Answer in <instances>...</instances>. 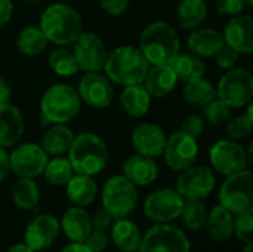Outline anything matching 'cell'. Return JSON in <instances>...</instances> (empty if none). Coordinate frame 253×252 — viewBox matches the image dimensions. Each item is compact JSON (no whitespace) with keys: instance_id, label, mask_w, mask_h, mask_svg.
<instances>
[{"instance_id":"cell-16","label":"cell","mask_w":253,"mask_h":252,"mask_svg":"<svg viewBox=\"0 0 253 252\" xmlns=\"http://www.w3.org/2000/svg\"><path fill=\"white\" fill-rule=\"evenodd\" d=\"M77 94L82 102L87 104L92 108H107L113 98L114 89L111 80L105 76L98 73H84L77 85Z\"/></svg>"},{"instance_id":"cell-28","label":"cell","mask_w":253,"mask_h":252,"mask_svg":"<svg viewBox=\"0 0 253 252\" xmlns=\"http://www.w3.org/2000/svg\"><path fill=\"white\" fill-rule=\"evenodd\" d=\"M74 132L65 123L49 125L42 137V149L47 156H64L73 143Z\"/></svg>"},{"instance_id":"cell-23","label":"cell","mask_w":253,"mask_h":252,"mask_svg":"<svg viewBox=\"0 0 253 252\" xmlns=\"http://www.w3.org/2000/svg\"><path fill=\"white\" fill-rule=\"evenodd\" d=\"M178 82L179 80L172 65L163 64V65H150L142 85L151 97L165 98L175 91Z\"/></svg>"},{"instance_id":"cell-52","label":"cell","mask_w":253,"mask_h":252,"mask_svg":"<svg viewBox=\"0 0 253 252\" xmlns=\"http://www.w3.org/2000/svg\"><path fill=\"white\" fill-rule=\"evenodd\" d=\"M24 1V4L27 6V7H30V9H34L39 3H40V0H22Z\"/></svg>"},{"instance_id":"cell-53","label":"cell","mask_w":253,"mask_h":252,"mask_svg":"<svg viewBox=\"0 0 253 252\" xmlns=\"http://www.w3.org/2000/svg\"><path fill=\"white\" fill-rule=\"evenodd\" d=\"M242 252H253V245H246V248Z\"/></svg>"},{"instance_id":"cell-2","label":"cell","mask_w":253,"mask_h":252,"mask_svg":"<svg viewBox=\"0 0 253 252\" xmlns=\"http://www.w3.org/2000/svg\"><path fill=\"white\" fill-rule=\"evenodd\" d=\"M181 49L179 37L165 21L150 22L139 36V50L150 65L172 64Z\"/></svg>"},{"instance_id":"cell-48","label":"cell","mask_w":253,"mask_h":252,"mask_svg":"<svg viewBox=\"0 0 253 252\" xmlns=\"http://www.w3.org/2000/svg\"><path fill=\"white\" fill-rule=\"evenodd\" d=\"M10 174V160L9 153L4 147H0V183L4 181Z\"/></svg>"},{"instance_id":"cell-35","label":"cell","mask_w":253,"mask_h":252,"mask_svg":"<svg viewBox=\"0 0 253 252\" xmlns=\"http://www.w3.org/2000/svg\"><path fill=\"white\" fill-rule=\"evenodd\" d=\"M43 175L47 183L52 186H65L70 178L74 175V169L68 160V157L64 156H55L53 159L47 160Z\"/></svg>"},{"instance_id":"cell-36","label":"cell","mask_w":253,"mask_h":252,"mask_svg":"<svg viewBox=\"0 0 253 252\" xmlns=\"http://www.w3.org/2000/svg\"><path fill=\"white\" fill-rule=\"evenodd\" d=\"M47 62H49L50 70L61 77H70L79 71L77 61L74 58L73 50L67 49L65 46L52 50L47 58Z\"/></svg>"},{"instance_id":"cell-19","label":"cell","mask_w":253,"mask_h":252,"mask_svg":"<svg viewBox=\"0 0 253 252\" xmlns=\"http://www.w3.org/2000/svg\"><path fill=\"white\" fill-rule=\"evenodd\" d=\"M224 43L242 55H251L253 52V18L251 15L231 16L225 24Z\"/></svg>"},{"instance_id":"cell-27","label":"cell","mask_w":253,"mask_h":252,"mask_svg":"<svg viewBox=\"0 0 253 252\" xmlns=\"http://www.w3.org/2000/svg\"><path fill=\"white\" fill-rule=\"evenodd\" d=\"M151 95L144 88L142 83L139 85H127L123 86V91L120 94V104L123 110L130 117H144L150 111L151 105Z\"/></svg>"},{"instance_id":"cell-22","label":"cell","mask_w":253,"mask_h":252,"mask_svg":"<svg viewBox=\"0 0 253 252\" xmlns=\"http://www.w3.org/2000/svg\"><path fill=\"white\" fill-rule=\"evenodd\" d=\"M222 33L215 28L199 27L191 30L187 39V48L191 53L197 55L199 58H213L216 52L224 46Z\"/></svg>"},{"instance_id":"cell-42","label":"cell","mask_w":253,"mask_h":252,"mask_svg":"<svg viewBox=\"0 0 253 252\" xmlns=\"http://www.w3.org/2000/svg\"><path fill=\"white\" fill-rule=\"evenodd\" d=\"M181 131H184L185 134H188L194 138H199L205 131L203 117L199 114H188L181 123Z\"/></svg>"},{"instance_id":"cell-43","label":"cell","mask_w":253,"mask_h":252,"mask_svg":"<svg viewBox=\"0 0 253 252\" xmlns=\"http://www.w3.org/2000/svg\"><path fill=\"white\" fill-rule=\"evenodd\" d=\"M215 6L221 15L236 16V15H240L246 9L248 3L246 0H216Z\"/></svg>"},{"instance_id":"cell-33","label":"cell","mask_w":253,"mask_h":252,"mask_svg":"<svg viewBox=\"0 0 253 252\" xmlns=\"http://www.w3.org/2000/svg\"><path fill=\"white\" fill-rule=\"evenodd\" d=\"M47 43L49 42L43 34V31L40 30V27L36 25L24 27L16 37V46L21 50V53H24L25 56L40 55L46 49Z\"/></svg>"},{"instance_id":"cell-34","label":"cell","mask_w":253,"mask_h":252,"mask_svg":"<svg viewBox=\"0 0 253 252\" xmlns=\"http://www.w3.org/2000/svg\"><path fill=\"white\" fill-rule=\"evenodd\" d=\"M13 203L22 211H31L37 208L40 201V190L34 178H19L12 192Z\"/></svg>"},{"instance_id":"cell-6","label":"cell","mask_w":253,"mask_h":252,"mask_svg":"<svg viewBox=\"0 0 253 252\" xmlns=\"http://www.w3.org/2000/svg\"><path fill=\"white\" fill-rule=\"evenodd\" d=\"M219 205L228 209L233 215L253 212V174L243 169L228 175L219 189Z\"/></svg>"},{"instance_id":"cell-21","label":"cell","mask_w":253,"mask_h":252,"mask_svg":"<svg viewBox=\"0 0 253 252\" xmlns=\"http://www.w3.org/2000/svg\"><path fill=\"white\" fill-rule=\"evenodd\" d=\"M24 114L18 105L6 102L0 105V147L15 146L24 134Z\"/></svg>"},{"instance_id":"cell-15","label":"cell","mask_w":253,"mask_h":252,"mask_svg":"<svg viewBox=\"0 0 253 252\" xmlns=\"http://www.w3.org/2000/svg\"><path fill=\"white\" fill-rule=\"evenodd\" d=\"M166 165L181 172L185 168L194 165L199 156V144L197 138L185 134L184 131H176L166 140V146L163 150V154Z\"/></svg>"},{"instance_id":"cell-17","label":"cell","mask_w":253,"mask_h":252,"mask_svg":"<svg viewBox=\"0 0 253 252\" xmlns=\"http://www.w3.org/2000/svg\"><path fill=\"white\" fill-rule=\"evenodd\" d=\"M59 221L50 214H42L27 226L24 242L33 251H43L53 245L59 236Z\"/></svg>"},{"instance_id":"cell-9","label":"cell","mask_w":253,"mask_h":252,"mask_svg":"<svg viewBox=\"0 0 253 252\" xmlns=\"http://www.w3.org/2000/svg\"><path fill=\"white\" fill-rule=\"evenodd\" d=\"M138 252H191V244L179 227L154 224L142 235Z\"/></svg>"},{"instance_id":"cell-49","label":"cell","mask_w":253,"mask_h":252,"mask_svg":"<svg viewBox=\"0 0 253 252\" xmlns=\"http://www.w3.org/2000/svg\"><path fill=\"white\" fill-rule=\"evenodd\" d=\"M10 97H12V89L9 83L3 77H0V105L10 102Z\"/></svg>"},{"instance_id":"cell-32","label":"cell","mask_w":253,"mask_h":252,"mask_svg":"<svg viewBox=\"0 0 253 252\" xmlns=\"http://www.w3.org/2000/svg\"><path fill=\"white\" fill-rule=\"evenodd\" d=\"M182 95L188 104L196 107H205L208 102L216 98V86L211 80L199 77L184 85Z\"/></svg>"},{"instance_id":"cell-44","label":"cell","mask_w":253,"mask_h":252,"mask_svg":"<svg viewBox=\"0 0 253 252\" xmlns=\"http://www.w3.org/2000/svg\"><path fill=\"white\" fill-rule=\"evenodd\" d=\"M84 244L92 252H102L108 245V238H107L105 232L92 230L87 235V238L84 239Z\"/></svg>"},{"instance_id":"cell-11","label":"cell","mask_w":253,"mask_h":252,"mask_svg":"<svg viewBox=\"0 0 253 252\" xmlns=\"http://www.w3.org/2000/svg\"><path fill=\"white\" fill-rule=\"evenodd\" d=\"M73 53L77 61L79 71L98 73L104 68L107 59V48L102 39L93 31H82L73 43Z\"/></svg>"},{"instance_id":"cell-38","label":"cell","mask_w":253,"mask_h":252,"mask_svg":"<svg viewBox=\"0 0 253 252\" xmlns=\"http://www.w3.org/2000/svg\"><path fill=\"white\" fill-rule=\"evenodd\" d=\"M203 120L211 125H222L230 119V107L218 97L203 107Z\"/></svg>"},{"instance_id":"cell-12","label":"cell","mask_w":253,"mask_h":252,"mask_svg":"<svg viewBox=\"0 0 253 252\" xmlns=\"http://www.w3.org/2000/svg\"><path fill=\"white\" fill-rule=\"evenodd\" d=\"M209 159L215 171L225 177L246 169L249 163L245 147L239 141L230 138H224L212 144L209 149Z\"/></svg>"},{"instance_id":"cell-8","label":"cell","mask_w":253,"mask_h":252,"mask_svg":"<svg viewBox=\"0 0 253 252\" xmlns=\"http://www.w3.org/2000/svg\"><path fill=\"white\" fill-rule=\"evenodd\" d=\"M216 97L230 108H242L252 102L253 76L246 68L227 70L218 82Z\"/></svg>"},{"instance_id":"cell-14","label":"cell","mask_w":253,"mask_h":252,"mask_svg":"<svg viewBox=\"0 0 253 252\" xmlns=\"http://www.w3.org/2000/svg\"><path fill=\"white\" fill-rule=\"evenodd\" d=\"M9 160L10 172L18 178H36L43 174L49 156L40 144L24 143L9 154Z\"/></svg>"},{"instance_id":"cell-26","label":"cell","mask_w":253,"mask_h":252,"mask_svg":"<svg viewBox=\"0 0 253 252\" xmlns=\"http://www.w3.org/2000/svg\"><path fill=\"white\" fill-rule=\"evenodd\" d=\"M65 193L68 201L74 206L86 208L95 201L98 195V184L93 180V177L74 174L70 178V181L65 184Z\"/></svg>"},{"instance_id":"cell-39","label":"cell","mask_w":253,"mask_h":252,"mask_svg":"<svg viewBox=\"0 0 253 252\" xmlns=\"http://www.w3.org/2000/svg\"><path fill=\"white\" fill-rule=\"evenodd\" d=\"M227 135L230 140L239 141L251 135L253 128V119L248 114L236 116L230 120H227Z\"/></svg>"},{"instance_id":"cell-1","label":"cell","mask_w":253,"mask_h":252,"mask_svg":"<svg viewBox=\"0 0 253 252\" xmlns=\"http://www.w3.org/2000/svg\"><path fill=\"white\" fill-rule=\"evenodd\" d=\"M39 27L47 42L58 46H70L83 31V21L73 6L58 1L49 4L42 12Z\"/></svg>"},{"instance_id":"cell-46","label":"cell","mask_w":253,"mask_h":252,"mask_svg":"<svg viewBox=\"0 0 253 252\" xmlns=\"http://www.w3.org/2000/svg\"><path fill=\"white\" fill-rule=\"evenodd\" d=\"M114 218L104 209H98L95 211L93 215H90V224H92V230H101V232H107L111 224H113Z\"/></svg>"},{"instance_id":"cell-5","label":"cell","mask_w":253,"mask_h":252,"mask_svg":"<svg viewBox=\"0 0 253 252\" xmlns=\"http://www.w3.org/2000/svg\"><path fill=\"white\" fill-rule=\"evenodd\" d=\"M82 108V100L77 89L67 83H55L47 88L40 100L42 125L68 123Z\"/></svg>"},{"instance_id":"cell-3","label":"cell","mask_w":253,"mask_h":252,"mask_svg":"<svg viewBox=\"0 0 253 252\" xmlns=\"http://www.w3.org/2000/svg\"><path fill=\"white\" fill-rule=\"evenodd\" d=\"M150 68L148 61L139 50L132 45H123L114 48L105 59L104 73L111 80V83L127 86L139 85Z\"/></svg>"},{"instance_id":"cell-30","label":"cell","mask_w":253,"mask_h":252,"mask_svg":"<svg viewBox=\"0 0 253 252\" xmlns=\"http://www.w3.org/2000/svg\"><path fill=\"white\" fill-rule=\"evenodd\" d=\"M176 22L182 30L191 31L203 25L208 18V4L205 0H181L176 7Z\"/></svg>"},{"instance_id":"cell-20","label":"cell","mask_w":253,"mask_h":252,"mask_svg":"<svg viewBox=\"0 0 253 252\" xmlns=\"http://www.w3.org/2000/svg\"><path fill=\"white\" fill-rule=\"evenodd\" d=\"M122 171H123L122 175H125L136 187L148 186L154 183L159 177V166L156 160L153 157L142 156L139 153L129 156L123 162Z\"/></svg>"},{"instance_id":"cell-24","label":"cell","mask_w":253,"mask_h":252,"mask_svg":"<svg viewBox=\"0 0 253 252\" xmlns=\"http://www.w3.org/2000/svg\"><path fill=\"white\" fill-rule=\"evenodd\" d=\"M59 226L71 242H84L87 235L92 232L90 214L84 208L73 205L64 212Z\"/></svg>"},{"instance_id":"cell-18","label":"cell","mask_w":253,"mask_h":252,"mask_svg":"<svg viewBox=\"0 0 253 252\" xmlns=\"http://www.w3.org/2000/svg\"><path fill=\"white\" fill-rule=\"evenodd\" d=\"M166 140L168 137L165 131L159 125L150 123V122L139 123L132 131V135H130V143L135 151L142 156L153 157V159L163 154Z\"/></svg>"},{"instance_id":"cell-50","label":"cell","mask_w":253,"mask_h":252,"mask_svg":"<svg viewBox=\"0 0 253 252\" xmlns=\"http://www.w3.org/2000/svg\"><path fill=\"white\" fill-rule=\"evenodd\" d=\"M61 252H92L84 242H71L68 244Z\"/></svg>"},{"instance_id":"cell-54","label":"cell","mask_w":253,"mask_h":252,"mask_svg":"<svg viewBox=\"0 0 253 252\" xmlns=\"http://www.w3.org/2000/svg\"><path fill=\"white\" fill-rule=\"evenodd\" d=\"M246 3H248V6H251V7L253 6V0H246Z\"/></svg>"},{"instance_id":"cell-37","label":"cell","mask_w":253,"mask_h":252,"mask_svg":"<svg viewBox=\"0 0 253 252\" xmlns=\"http://www.w3.org/2000/svg\"><path fill=\"white\" fill-rule=\"evenodd\" d=\"M208 212L209 211L202 201H185L179 217L182 218V223L187 229L200 230L206 224Z\"/></svg>"},{"instance_id":"cell-7","label":"cell","mask_w":253,"mask_h":252,"mask_svg":"<svg viewBox=\"0 0 253 252\" xmlns=\"http://www.w3.org/2000/svg\"><path fill=\"white\" fill-rule=\"evenodd\" d=\"M102 208L114 218L129 217L138 203V190L125 175L108 178L101 193Z\"/></svg>"},{"instance_id":"cell-4","label":"cell","mask_w":253,"mask_h":252,"mask_svg":"<svg viewBox=\"0 0 253 252\" xmlns=\"http://www.w3.org/2000/svg\"><path fill=\"white\" fill-rule=\"evenodd\" d=\"M108 146L93 132H80L74 135L68 149V160L74 174L95 177L104 171L108 163Z\"/></svg>"},{"instance_id":"cell-10","label":"cell","mask_w":253,"mask_h":252,"mask_svg":"<svg viewBox=\"0 0 253 252\" xmlns=\"http://www.w3.org/2000/svg\"><path fill=\"white\" fill-rule=\"evenodd\" d=\"M216 186L213 171L203 165H191L179 172L176 178V192L184 201H203Z\"/></svg>"},{"instance_id":"cell-41","label":"cell","mask_w":253,"mask_h":252,"mask_svg":"<svg viewBox=\"0 0 253 252\" xmlns=\"http://www.w3.org/2000/svg\"><path fill=\"white\" fill-rule=\"evenodd\" d=\"M213 58H215L216 65H218L219 68H222V70L227 71V70H231V68H234V67L237 65L239 58H240V53L236 52L234 49H231L230 46L224 45V46L216 52V55H215Z\"/></svg>"},{"instance_id":"cell-51","label":"cell","mask_w":253,"mask_h":252,"mask_svg":"<svg viewBox=\"0 0 253 252\" xmlns=\"http://www.w3.org/2000/svg\"><path fill=\"white\" fill-rule=\"evenodd\" d=\"M7 252H36V251H33V250H31L25 242H21V244H15V245H12Z\"/></svg>"},{"instance_id":"cell-47","label":"cell","mask_w":253,"mask_h":252,"mask_svg":"<svg viewBox=\"0 0 253 252\" xmlns=\"http://www.w3.org/2000/svg\"><path fill=\"white\" fill-rule=\"evenodd\" d=\"M13 15V3L12 0H0V28L4 27Z\"/></svg>"},{"instance_id":"cell-25","label":"cell","mask_w":253,"mask_h":252,"mask_svg":"<svg viewBox=\"0 0 253 252\" xmlns=\"http://www.w3.org/2000/svg\"><path fill=\"white\" fill-rule=\"evenodd\" d=\"M111 241L122 252H138L142 241V232L139 227L126 218L114 220L111 224Z\"/></svg>"},{"instance_id":"cell-31","label":"cell","mask_w":253,"mask_h":252,"mask_svg":"<svg viewBox=\"0 0 253 252\" xmlns=\"http://www.w3.org/2000/svg\"><path fill=\"white\" fill-rule=\"evenodd\" d=\"M170 65H172L173 71L176 73L178 80L184 82V83L199 79V77H203L205 71H206V65L203 62V59L191 52H188V53L179 52Z\"/></svg>"},{"instance_id":"cell-13","label":"cell","mask_w":253,"mask_h":252,"mask_svg":"<svg viewBox=\"0 0 253 252\" xmlns=\"http://www.w3.org/2000/svg\"><path fill=\"white\" fill-rule=\"evenodd\" d=\"M184 202L185 201L176 190L160 189L145 199L144 214L154 224H168L179 218Z\"/></svg>"},{"instance_id":"cell-40","label":"cell","mask_w":253,"mask_h":252,"mask_svg":"<svg viewBox=\"0 0 253 252\" xmlns=\"http://www.w3.org/2000/svg\"><path fill=\"white\" fill-rule=\"evenodd\" d=\"M233 235L243 242L245 245H252L253 244V215L252 214H242L234 218V227H233Z\"/></svg>"},{"instance_id":"cell-45","label":"cell","mask_w":253,"mask_h":252,"mask_svg":"<svg viewBox=\"0 0 253 252\" xmlns=\"http://www.w3.org/2000/svg\"><path fill=\"white\" fill-rule=\"evenodd\" d=\"M130 0H99L101 9L110 16H120L129 7Z\"/></svg>"},{"instance_id":"cell-29","label":"cell","mask_w":253,"mask_h":252,"mask_svg":"<svg viewBox=\"0 0 253 252\" xmlns=\"http://www.w3.org/2000/svg\"><path fill=\"white\" fill-rule=\"evenodd\" d=\"M205 226L208 229L209 236L213 241L216 242L228 241L233 236L234 215L222 205H216L208 212V220Z\"/></svg>"}]
</instances>
